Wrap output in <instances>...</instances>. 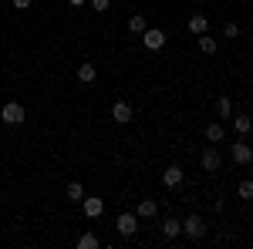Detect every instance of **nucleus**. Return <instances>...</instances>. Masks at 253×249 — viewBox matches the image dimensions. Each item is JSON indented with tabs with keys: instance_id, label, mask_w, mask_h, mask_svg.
<instances>
[{
	"instance_id": "nucleus-1",
	"label": "nucleus",
	"mask_w": 253,
	"mask_h": 249,
	"mask_svg": "<svg viewBox=\"0 0 253 249\" xmlns=\"http://www.w3.org/2000/svg\"><path fill=\"white\" fill-rule=\"evenodd\" d=\"M0 118H3L7 125H20V121L27 118V111H24V105L10 101V105H3V108H0Z\"/></svg>"
},
{
	"instance_id": "nucleus-2",
	"label": "nucleus",
	"mask_w": 253,
	"mask_h": 249,
	"mask_svg": "<svg viewBox=\"0 0 253 249\" xmlns=\"http://www.w3.org/2000/svg\"><path fill=\"white\" fill-rule=\"evenodd\" d=\"M182 232H186L189 239H203V236H206V222H203L199 215H189V219L182 222Z\"/></svg>"
},
{
	"instance_id": "nucleus-3",
	"label": "nucleus",
	"mask_w": 253,
	"mask_h": 249,
	"mask_svg": "<svg viewBox=\"0 0 253 249\" xmlns=\"http://www.w3.org/2000/svg\"><path fill=\"white\" fill-rule=\"evenodd\" d=\"M112 118H115L118 125H128V121L135 118V111H132L128 101H115V105H112Z\"/></svg>"
},
{
	"instance_id": "nucleus-4",
	"label": "nucleus",
	"mask_w": 253,
	"mask_h": 249,
	"mask_svg": "<svg viewBox=\"0 0 253 249\" xmlns=\"http://www.w3.org/2000/svg\"><path fill=\"white\" fill-rule=\"evenodd\" d=\"M182 178H186V172H182L179 165H169V169L162 172V185H166V189H179V185H182Z\"/></svg>"
},
{
	"instance_id": "nucleus-5",
	"label": "nucleus",
	"mask_w": 253,
	"mask_h": 249,
	"mask_svg": "<svg viewBox=\"0 0 253 249\" xmlns=\"http://www.w3.org/2000/svg\"><path fill=\"white\" fill-rule=\"evenodd\" d=\"M115 226H118V232H122V236H135V229H138V222H135V215H132V212H122Z\"/></svg>"
},
{
	"instance_id": "nucleus-6",
	"label": "nucleus",
	"mask_w": 253,
	"mask_h": 249,
	"mask_svg": "<svg viewBox=\"0 0 253 249\" xmlns=\"http://www.w3.org/2000/svg\"><path fill=\"white\" fill-rule=\"evenodd\" d=\"M199 162H203V169H206V172H219V152H216V145H210V148L203 152Z\"/></svg>"
},
{
	"instance_id": "nucleus-7",
	"label": "nucleus",
	"mask_w": 253,
	"mask_h": 249,
	"mask_svg": "<svg viewBox=\"0 0 253 249\" xmlns=\"http://www.w3.org/2000/svg\"><path fill=\"white\" fill-rule=\"evenodd\" d=\"M142 40H145V47H149V51H159V47L166 44V34H162V31H149V27H145Z\"/></svg>"
},
{
	"instance_id": "nucleus-8",
	"label": "nucleus",
	"mask_w": 253,
	"mask_h": 249,
	"mask_svg": "<svg viewBox=\"0 0 253 249\" xmlns=\"http://www.w3.org/2000/svg\"><path fill=\"white\" fill-rule=\"evenodd\" d=\"M233 162H240V165L253 162V148L247 145V142H236V145H233Z\"/></svg>"
},
{
	"instance_id": "nucleus-9",
	"label": "nucleus",
	"mask_w": 253,
	"mask_h": 249,
	"mask_svg": "<svg viewBox=\"0 0 253 249\" xmlns=\"http://www.w3.org/2000/svg\"><path fill=\"white\" fill-rule=\"evenodd\" d=\"M81 206H84V215H88V219H98L101 209H105V202H101V199H81Z\"/></svg>"
},
{
	"instance_id": "nucleus-10",
	"label": "nucleus",
	"mask_w": 253,
	"mask_h": 249,
	"mask_svg": "<svg viewBox=\"0 0 253 249\" xmlns=\"http://www.w3.org/2000/svg\"><path fill=\"white\" fill-rule=\"evenodd\" d=\"M179 232H182V222H179V219H166V222H162V236H166V239H175Z\"/></svg>"
},
{
	"instance_id": "nucleus-11",
	"label": "nucleus",
	"mask_w": 253,
	"mask_h": 249,
	"mask_svg": "<svg viewBox=\"0 0 253 249\" xmlns=\"http://www.w3.org/2000/svg\"><path fill=\"white\" fill-rule=\"evenodd\" d=\"M206 24H210L206 14H193V17H189V31H193V34H206Z\"/></svg>"
},
{
	"instance_id": "nucleus-12",
	"label": "nucleus",
	"mask_w": 253,
	"mask_h": 249,
	"mask_svg": "<svg viewBox=\"0 0 253 249\" xmlns=\"http://www.w3.org/2000/svg\"><path fill=\"white\" fill-rule=\"evenodd\" d=\"M95 77H98L95 64H81V68H78V81H81V84H91Z\"/></svg>"
},
{
	"instance_id": "nucleus-13",
	"label": "nucleus",
	"mask_w": 253,
	"mask_h": 249,
	"mask_svg": "<svg viewBox=\"0 0 253 249\" xmlns=\"http://www.w3.org/2000/svg\"><path fill=\"white\" fill-rule=\"evenodd\" d=\"M156 212H159V206L152 199H142V202H138V215H142V219H152Z\"/></svg>"
},
{
	"instance_id": "nucleus-14",
	"label": "nucleus",
	"mask_w": 253,
	"mask_h": 249,
	"mask_svg": "<svg viewBox=\"0 0 253 249\" xmlns=\"http://www.w3.org/2000/svg\"><path fill=\"white\" fill-rule=\"evenodd\" d=\"M199 51H203V54H216V37H206V34H199Z\"/></svg>"
},
{
	"instance_id": "nucleus-15",
	"label": "nucleus",
	"mask_w": 253,
	"mask_h": 249,
	"mask_svg": "<svg viewBox=\"0 0 253 249\" xmlns=\"http://www.w3.org/2000/svg\"><path fill=\"white\" fill-rule=\"evenodd\" d=\"M128 31H132V34H145V17H142V14L128 17Z\"/></svg>"
},
{
	"instance_id": "nucleus-16",
	"label": "nucleus",
	"mask_w": 253,
	"mask_h": 249,
	"mask_svg": "<svg viewBox=\"0 0 253 249\" xmlns=\"http://www.w3.org/2000/svg\"><path fill=\"white\" fill-rule=\"evenodd\" d=\"M223 135H226V132H223V125H219V121H216V125H210V128H206V138H210V142H213V145H216V142H223Z\"/></svg>"
},
{
	"instance_id": "nucleus-17",
	"label": "nucleus",
	"mask_w": 253,
	"mask_h": 249,
	"mask_svg": "<svg viewBox=\"0 0 253 249\" xmlns=\"http://www.w3.org/2000/svg\"><path fill=\"white\" fill-rule=\"evenodd\" d=\"M78 249H98V236L95 232H84V236L78 239Z\"/></svg>"
},
{
	"instance_id": "nucleus-18",
	"label": "nucleus",
	"mask_w": 253,
	"mask_h": 249,
	"mask_svg": "<svg viewBox=\"0 0 253 249\" xmlns=\"http://www.w3.org/2000/svg\"><path fill=\"white\" fill-rule=\"evenodd\" d=\"M233 128H236V132H240V135H247V132H250V128H253V121H250V118H247V115H240V118H233Z\"/></svg>"
},
{
	"instance_id": "nucleus-19",
	"label": "nucleus",
	"mask_w": 253,
	"mask_h": 249,
	"mask_svg": "<svg viewBox=\"0 0 253 249\" xmlns=\"http://www.w3.org/2000/svg\"><path fill=\"white\" fill-rule=\"evenodd\" d=\"M230 111H233L230 98H219V101H216V115H219V118H230Z\"/></svg>"
},
{
	"instance_id": "nucleus-20",
	"label": "nucleus",
	"mask_w": 253,
	"mask_h": 249,
	"mask_svg": "<svg viewBox=\"0 0 253 249\" xmlns=\"http://www.w3.org/2000/svg\"><path fill=\"white\" fill-rule=\"evenodd\" d=\"M68 199H71V202H81V199H84V189H81V182H71V185H68Z\"/></svg>"
},
{
	"instance_id": "nucleus-21",
	"label": "nucleus",
	"mask_w": 253,
	"mask_h": 249,
	"mask_svg": "<svg viewBox=\"0 0 253 249\" xmlns=\"http://www.w3.org/2000/svg\"><path fill=\"white\" fill-rule=\"evenodd\" d=\"M240 199H253V182H240Z\"/></svg>"
},
{
	"instance_id": "nucleus-22",
	"label": "nucleus",
	"mask_w": 253,
	"mask_h": 249,
	"mask_svg": "<svg viewBox=\"0 0 253 249\" xmlns=\"http://www.w3.org/2000/svg\"><path fill=\"white\" fill-rule=\"evenodd\" d=\"M223 34H226V37H236V34H240V27H236V24H226V27H223Z\"/></svg>"
},
{
	"instance_id": "nucleus-23",
	"label": "nucleus",
	"mask_w": 253,
	"mask_h": 249,
	"mask_svg": "<svg viewBox=\"0 0 253 249\" xmlns=\"http://www.w3.org/2000/svg\"><path fill=\"white\" fill-rule=\"evenodd\" d=\"M91 7L95 10H108V0H91Z\"/></svg>"
},
{
	"instance_id": "nucleus-24",
	"label": "nucleus",
	"mask_w": 253,
	"mask_h": 249,
	"mask_svg": "<svg viewBox=\"0 0 253 249\" xmlns=\"http://www.w3.org/2000/svg\"><path fill=\"white\" fill-rule=\"evenodd\" d=\"M14 7H17V10H27V7H31V0H14Z\"/></svg>"
},
{
	"instance_id": "nucleus-25",
	"label": "nucleus",
	"mask_w": 253,
	"mask_h": 249,
	"mask_svg": "<svg viewBox=\"0 0 253 249\" xmlns=\"http://www.w3.org/2000/svg\"><path fill=\"white\" fill-rule=\"evenodd\" d=\"M68 3H75V7H84V3H88V0H68Z\"/></svg>"
},
{
	"instance_id": "nucleus-26",
	"label": "nucleus",
	"mask_w": 253,
	"mask_h": 249,
	"mask_svg": "<svg viewBox=\"0 0 253 249\" xmlns=\"http://www.w3.org/2000/svg\"><path fill=\"white\" fill-rule=\"evenodd\" d=\"M250 101H253V95H250Z\"/></svg>"
}]
</instances>
